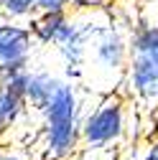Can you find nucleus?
<instances>
[{"label":"nucleus","mask_w":158,"mask_h":160,"mask_svg":"<svg viewBox=\"0 0 158 160\" xmlns=\"http://www.w3.org/2000/svg\"><path fill=\"white\" fill-rule=\"evenodd\" d=\"M128 135V97L107 92L92 109L82 114V145L84 150H105L120 145Z\"/></svg>","instance_id":"1"},{"label":"nucleus","mask_w":158,"mask_h":160,"mask_svg":"<svg viewBox=\"0 0 158 160\" xmlns=\"http://www.w3.org/2000/svg\"><path fill=\"white\" fill-rule=\"evenodd\" d=\"M107 23H110V18L94 8L92 10H76V13L69 10V21L64 23L61 33L54 41V48H56L59 58L64 61V69H82L84 71L92 38Z\"/></svg>","instance_id":"2"},{"label":"nucleus","mask_w":158,"mask_h":160,"mask_svg":"<svg viewBox=\"0 0 158 160\" xmlns=\"http://www.w3.org/2000/svg\"><path fill=\"white\" fill-rule=\"evenodd\" d=\"M128 56H130L128 33L117 23L110 21L100 33L92 38L87 61H92L94 71H102L107 76L115 74L117 82H123V74H125V66H128Z\"/></svg>","instance_id":"3"},{"label":"nucleus","mask_w":158,"mask_h":160,"mask_svg":"<svg viewBox=\"0 0 158 160\" xmlns=\"http://www.w3.org/2000/svg\"><path fill=\"white\" fill-rule=\"evenodd\" d=\"M33 48H36V41L26 23L0 18V64L31 61Z\"/></svg>","instance_id":"4"},{"label":"nucleus","mask_w":158,"mask_h":160,"mask_svg":"<svg viewBox=\"0 0 158 160\" xmlns=\"http://www.w3.org/2000/svg\"><path fill=\"white\" fill-rule=\"evenodd\" d=\"M28 102H26V94L10 89V87H0V140L8 137L21 119H26L28 114Z\"/></svg>","instance_id":"5"},{"label":"nucleus","mask_w":158,"mask_h":160,"mask_svg":"<svg viewBox=\"0 0 158 160\" xmlns=\"http://www.w3.org/2000/svg\"><path fill=\"white\" fill-rule=\"evenodd\" d=\"M61 76H56L46 69H31L28 71V82H26V102L33 112H41L44 104L49 102V97L59 87Z\"/></svg>","instance_id":"6"},{"label":"nucleus","mask_w":158,"mask_h":160,"mask_svg":"<svg viewBox=\"0 0 158 160\" xmlns=\"http://www.w3.org/2000/svg\"><path fill=\"white\" fill-rule=\"evenodd\" d=\"M69 21V10H59V13H33L26 26L33 36V41L36 43H41V46H54L56 41V36L61 33L64 23Z\"/></svg>","instance_id":"7"},{"label":"nucleus","mask_w":158,"mask_h":160,"mask_svg":"<svg viewBox=\"0 0 158 160\" xmlns=\"http://www.w3.org/2000/svg\"><path fill=\"white\" fill-rule=\"evenodd\" d=\"M36 13V0H0V18L23 23Z\"/></svg>","instance_id":"8"},{"label":"nucleus","mask_w":158,"mask_h":160,"mask_svg":"<svg viewBox=\"0 0 158 160\" xmlns=\"http://www.w3.org/2000/svg\"><path fill=\"white\" fill-rule=\"evenodd\" d=\"M71 10V0H36V13H59Z\"/></svg>","instance_id":"9"},{"label":"nucleus","mask_w":158,"mask_h":160,"mask_svg":"<svg viewBox=\"0 0 158 160\" xmlns=\"http://www.w3.org/2000/svg\"><path fill=\"white\" fill-rule=\"evenodd\" d=\"M135 160H158V135H153L148 140V145L143 148V152L138 155Z\"/></svg>","instance_id":"10"},{"label":"nucleus","mask_w":158,"mask_h":160,"mask_svg":"<svg viewBox=\"0 0 158 160\" xmlns=\"http://www.w3.org/2000/svg\"><path fill=\"white\" fill-rule=\"evenodd\" d=\"M102 0H71V8L74 10H92V8H100Z\"/></svg>","instance_id":"11"},{"label":"nucleus","mask_w":158,"mask_h":160,"mask_svg":"<svg viewBox=\"0 0 158 160\" xmlns=\"http://www.w3.org/2000/svg\"><path fill=\"white\" fill-rule=\"evenodd\" d=\"M3 160H26V155H23L21 150H10V148H8V150H5V158H3Z\"/></svg>","instance_id":"12"},{"label":"nucleus","mask_w":158,"mask_h":160,"mask_svg":"<svg viewBox=\"0 0 158 160\" xmlns=\"http://www.w3.org/2000/svg\"><path fill=\"white\" fill-rule=\"evenodd\" d=\"M5 150H8L5 145H0V160H3V158H5Z\"/></svg>","instance_id":"13"}]
</instances>
